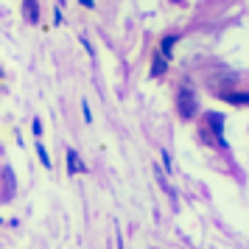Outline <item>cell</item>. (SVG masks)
Here are the masks:
<instances>
[{
    "mask_svg": "<svg viewBox=\"0 0 249 249\" xmlns=\"http://www.w3.org/2000/svg\"><path fill=\"white\" fill-rule=\"evenodd\" d=\"M196 109H199V98H196V90H193V84H182L179 87V115L185 118V121H191L193 115H196Z\"/></svg>",
    "mask_w": 249,
    "mask_h": 249,
    "instance_id": "cell-1",
    "label": "cell"
},
{
    "mask_svg": "<svg viewBox=\"0 0 249 249\" xmlns=\"http://www.w3.org/2000/svg\"><path fill=\"white\" fill-rule=\"evenodd\" d=\"M207 121L213 124V129H204V132L213 135L215 146H224V135H221V132H224V129H221V126H224V118H221V115H207Z\"/></svg>",
    "mask_w": 249,
    "mask_h": 249,
    "instance_id": "cell-2",
    "label": "cell"
},
{
    "mask_svg": "<svg viewBox=\"0 0 249 249\" xmlns=\"http://www.w3.org/2000/svg\"><path fill=\"white\" fill-rule=\"evenodd\" d=\"M23 14L28 23H39V3L36 0H23Z\"/></svg>",
    "mask_w": 249,
    "mask_h": 249,
    "instance_id": "cell-3",
    "label": "cell"
},
{
    "mask_svg": "<svg viewBox=\"0 0 249 249\" xmlns=\"http://www.w3.org/2000/svg\"><path fill=\"white\" fill-rule=\"evenodd\" d=\"M68 171H70V177L79 174V171H87V165L79 160V151H73V148H68Z\"/></svg>",
    "mask_w": 249,
    "mask_h": 249,
    "instance_id": "cell-4",
    "label": "cell"
},
{
    "mask_svg": "<svg viewBox=\"0 0 249 249\" xmlns=\"http://www.w3.org/2000/svg\"><path fill=\"white\" fill-rule=\"evenodd\" d=\"M221 98L235 107H249V92H221Z\"/></svg>",
    "mask_w": 249,
    "mask_h": 249,
    "instance_id": "cell-5",
    "label": "cell"
},
{
    "mask_svg": "<svg viewBox=\"0 0 249 249\" xmlns=\"http://www.w3.org/2000/svg\"><path fill=\"white\" fill-rule=\"evenodd\" d=\"M174 42H177V36H165V39H162V56H165V59L171 56V51H174Z\"/></svg>",
    "mask_w": 249,
    "mask_h": 249,
    "instance_id": "cell-6",
    "label": "cell"
},
{
    "mask_svg": "<svg viewBox=\"0 0 249 249\" xmlns=\"http://www.w3.org/2000/svg\"><path fill=\"white\" fill-rule=\"evenodd\" d=\"M160 73H165V56H157V59H154V68H151V76H160Z\"/></svg>",
    "mask_w": 249,
    "mask_h": 249,
    "instance_id": "cell-7",
    "label": "cell"
},
{
    "mask_svg": "<svg viewBox=\"0 0 249 249\" xmlns=\"http://www.w3.org/2000/svg\"><path fill=\"white\" fill-rule=\"evenodd\" d=\"M36 154H39V162H42V165H45V168H51V157H48L45 146H36Z\"/></svg>",
    "mask_w": 249,
    "mask_h": 249,
    "instance_id": "cell-8",
    "label": "cell"
},
{
    "mask_svg": "<svg viewBox=\"0 0 249 249\" xmlns=\"http://www.w3.org/2000/svg\"><path fill=\"white\" fill-rule=\"evenodd\" d=\"M81 109H84V121H87V124H92V112H90V104H87V101H81Z\"/></svg>",
    "mask_w": 249,
    "mask_h": 249,
    "instance_id": "cell-9",
    "label": "cell"
},
{
    "mask_svg": "<svg viewBox=\"0 0 249 249\" xmlns=\"http://www.w3.org/2000/svg\"><path fill=\"white\" fill-rule=\"evenodd\" d=\"M34 135L42 137V121H39V118H34Z\"/></svg>",
    "mask_w": 249,
    "mask_h": 249,
    "instance_id": "cell-10",
    "label": "cell"
},
{
    "mask_svg": "<svg viewBox=\"0 0 249 249\" xmlns=\"http://www.w3.org/2000/svg\"><path fill=\"white\" fill-rule=\"evenodd\" d=\"M81 6H87V9H92V0H81Z\"/></svg>",
    "mask_w": 249,
    "mask_h": 249,
    "instance_id": "cell-11",
    "label": "cell"
},
{
    "mask_svg": "<svg viewBox=\"0 0 249 249\" xmlns=\"http://www.w3.org/2000/svg\"><path fill=\"white\" fill-rule=\"evenodd\" d=\"M174 3H182V0H174Z\"/></svg>",
    "mask_w": 249,
    "mask_h": 249,
    "instance_id": "cell-12",
    "label": "cell"
}]
</instances>
